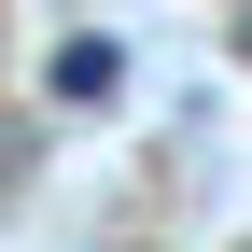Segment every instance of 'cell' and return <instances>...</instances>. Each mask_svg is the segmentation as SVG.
Listing matches in <instances>:
<instances>
[{
  "label": "cell",
  "mask_w": 252,
  "mask_h": 252,
  "mask_svg": "<svg viewBox=\"0 0 252 252\" xmlns=\"http://www.w3.org/2000/svg\"><path fill=\"white\" fill-rule=\"evenodd\" d=\"M112 84H126V42H98V28H70V42L42 56V98L56 112H112Z\"/></svg>",
  "instance_id": "cell-1"
},
{
  "label": "cell",
  "mask_w": 252,
  "mask_h": 252,
  "mask_svg": "<svg viewBox=\"0 0 252 252\" xmlns=\"http://www.w3.org/2000/svg\"><path fill=\"white\" fill-rule=\"evenodd\" d=\"M224 14H238V56H252V0H224Z\"/></svg>",
  "instance_id": "cell-2"
}]
</instances>
